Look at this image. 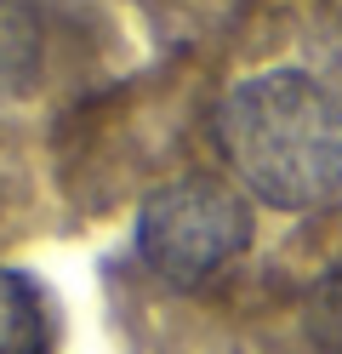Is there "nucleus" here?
<instances>
[{
  "label": "nucleus",
  "mask_w": 342,
  "mask_h": 354,
  "mask_svg": "<svg viewBox=\"0 0 342 354\" xmlns=\"http://www.w3.org/2000/svg\"><path fill=\"white\" fill-rule=\"evenodd\" d=\"M217 149L251 201L325 212L342 201V97L308 69H263L217 109Z\"/></svg>",
  "instance_id": "nucleus-1"
},
{
  "label": "nucleus",
  "mask_w": 342,
  "mask_h": 354,
  "mask_svg": "<svg viewBox=\"0 0 342 354\" xmlns=\"http://www.w3.org/2000/svg\"><path fill=\"white\" fill-rule=\"evenodd\" d=\"M251 201L222 177H171L137 212V252L166 286H200L251 246Z\"/></svg>",
  "instance_id": "nucleus-2"
},
{
  "label": "nucleus",
  "mask_w": 342,
  "mask_h": 354,
  "mask_svg": "<svg viewBox=\"0 0 342 354\" xmlns=\"http://www.w3.org/2000/svg\"><path fill=\"white\" fill-rule=\"evenodd\" d=\"M40 75V17L29 0H0V97L29 92Z\"/></svg>",
  "instance_id": "nucleus-3"
},
{
  "label": "nucleus",
  "mask_w": 342,
  "mask_h": 354,
  "mask_svg": "<svg viewBox=\"0 0 342 354\" xmlns=\"http://www.w3.org/2000/svg\"><path fill=\"white\" fill-rule=\"evenodd\" d=\"M0 354H46L40 292L12 269H0Z\"/></svg>",
  "instance_id": "nucleus-4"
},
{
  "label": "nucleus",
  "mask_w": 342,
  "mask_h": 354,
  "mask_svg": "<svg viewBox=\"0 0 342 354\" xmlns=\"http://www.w3.org/2000/svg\"><path fill=\"white\" fill-rule=\"evenodd\" d=\"M308 331L325 354H342V280H325L308 308Z\"/></svg>",
  "instance_id": "nucleus-5"
}]
</instances>
